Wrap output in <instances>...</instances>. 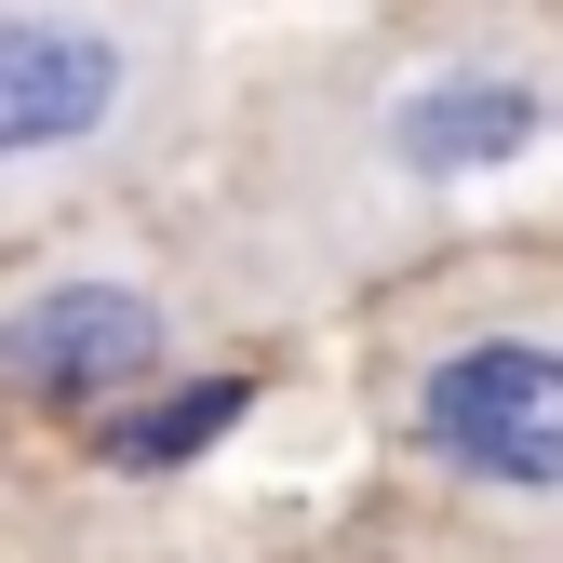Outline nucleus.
Masks as SVG:
<instances>
[{"label":"nucleus","instance_id":"f257e3e1","mask_svg":"<svg viewBox=\"0 0 563 563\" xmlns=\"http://www.w3.org/2000/svg\"><path fill=\"white\" fill-rule=\"evenodd\" d=\"M416 443L483 497H563V349L550 335H470L416 376Z\"/></svg>","mask_w":563,"mask_h":563},{"label":"nucleus","instance_id":"f03ea898","mask_svg":"<svg viewBox=\"0 0 563 563\" xmlns=\"http://www.w3.org/2000/svg\"><path fill=\"white\" fill-rule=\"evenodd\" d=\"M148 95V54L108 14H54V0H0V175L95 162Z\"/></svg>","mask_w":563,"mask_h":563},{"label":"nucleus","instance_id":"7ed1b4c3","mask_svg":"<svg viewBox=\"0 0 563 563\" xmlns=\"http://www.w3.org/2000/svg\"><path fill=\"white\" fill-rule=\"evenodd\" d=\"M148 363H162V309H148V282H121V268L41 282V296L0 322V376L27 402H95V389L148 376Z\"/></svg>","mask_w":563,"mask_h":563},{"label":"nucleus","instance_id":"20e7f679","mask_svg":"<svg viewBox=\"0 0 563 563\" xmlns=\"http://www.w3.org/2000/svg\"><path fill=\"white\" fill-rule=\"evenodd\" d=\"M537 121H550V95L537 81H510V67H443V81H416L402 108H389V162L402 175H497V162H523L537 148Z\"/></svg>","mask_w":563,"mask_h":563},{"label":"nucleus","instance_id":"39448f33","mask_svg":"<svg viewBox=\"0 0 563 563\" xmlns=\"http://www.w3.org/2000/svg\"><path fill=\"white\" fill-rule=\"evenodd\" d=\"M242 376H188L175 402H148V416H121V430H108V470H175V456H201V443H229L242 430Z\"/></svg>","mask_w":563,"mask_h":563}]
</instances>
